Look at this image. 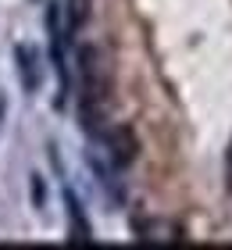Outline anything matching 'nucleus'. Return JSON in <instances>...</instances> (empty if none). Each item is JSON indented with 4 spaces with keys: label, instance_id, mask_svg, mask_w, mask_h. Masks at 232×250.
<instances>
[{
    "label": "nucleus",
    "instance_id": "5",
    "mask_svg": "<svg viewBox=\"0 0 232 250\" xmlns=\"http://www.w3.org/2000/svg\"><path fill=\"white\" fill-rule=\"evenodd\" d=\"M29 186H32V204H36V208L43 211V204H46V186H43V179H40V175H32V179H29Z\"/></svg>",
    "mask_w": 232,
    "mask_h": 250
},
{
    "label": "nucleus",
    "instance_id": "2",
    "mask_svg": "<svg viewBox=\"0 0 232 250\" xmlns=\"http://www.w3.org/2000/svg\"><path fill=\"white\" fill-rule=\"evenodd\" d=\"M15 64H18L21 86H25L29 93H36V89H40V68H36V50H32V47H25V43H18V47H15Z\"/></svg>",
    "mask_w": 232,
    "mask_h": 250
},
{
    "label": "nucleus",
    "instance_id": "4",
    "mask_svg": "<svg viewBox=\"0 0 232 250\" xmlns=\"http://www.w3.org/2000/svg\"><path fill=\"white\" fill-rule=\"evenodd\" d=\"M64 11H68V25H72V32H79L89 21V15H93V0H64Z\"/></svg>",
    "mask_w": 232,
    "mask_h": 250
},
{
    "label": "nucleus",
    "instance_id": "3",
    "mask_svg": "<svg viewBox=\"0 0 232 250\" xmlns=\"http://www.w3.org/2000/svg\"><path fill=\"white\" fill-rule=\"evenodd\" d=\"M64 200H68V222H72V236H68V240H72V243H89L93 240V236H89V222H86L83 208H79V200L72 197V189L64 193Z\"/></svg>",
    "mask_w": 232,
    "mask_h": 250
},
{
    "label": "nucleus",
    "instance_id": "1",
    "mask_svg": "<svg viewBox=\"0 0 232 250\" xmlns=\"http://www.w3.org/2000/svg\"><path fill=\"white\" fill-rule=\"evenodd\" d=\"M107 150L114 157V165L118 168H129L136 157H139V136L132 125H114L107 132Z\"/></svg>",
    "mask_w": 232,
    "mask_h": 250
}]
</instances>
